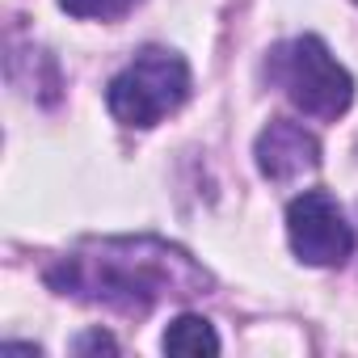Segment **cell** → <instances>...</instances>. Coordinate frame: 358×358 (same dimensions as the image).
I'll return each instance as SVG.
<instances>
[{
	"label": "cell",
	"mask_w": 358,
	"mask_h": 358,
	"mask_svg": "<svg viewBox=\"0 0 358 358\" xmlns=\"http://www.w3.org/2000/svg\"><path fill=\"white\" fill-rule=\"evenodd\" d=\"M139 0H59V9L80 17V22H114L122 13H131Z\"/></svg>",
	"instance_id": "7"
},
{
	"label": "cell",
	"mask_w": 358,
	"mask_h": 358,
	"mask_svg": "<svg viewBox=\"0 0 358 358\" xmlns=\"http://www.w3.org/2000/svg\"><path fill=\"white\" fill-rule=\"evenodd\" d=\"M76 350L85 354V350H118V345H114V337H110V333H101V329H97V333L80 337V341H76Z\"/></svg>",
	"instance_id": "8"
},
{
	"label": "cell",
	"mask_w": 358,
	"mask_h": 358,
	"mask_svg": "<svg viewBox=\"0 0 358 358\" xmlns=\"http://www.w3.org/2000/svg\"><path fill=\"white\" fill-rule=\"evenodd\" d=\"M266 72L291 97V106H299L312 118L333 122L354 101V76L333 59V51L316 34H303V38H291V43L274 47Z\"/></svg>",
	"instance_id": "2"
},
{
	"label": "cell",
	"mask_w": 358,
	"mask_h": 358,
	"mask_svg": "<svg viewBox=\"0 0 358 358\" xmlns=\"http://www.w3.org/2000/svg\"><path fill=\"white\" fill-rule=\"evenodd\" d=\"M190 97V68L186 59L169 47H148L139 51L114 80H110V114L122 127H156L164 114H173Z\"/></svg>",
	"instance_id": "3"
},
{
	"label": "cell",
	"mask_w": 358,
	"mask_h": 358,
	"mask_svg": "<svg viewBox=\"0 0 358 358\" xmlns=\"http://www.w3.org/2000/svg\"><path fill=\"white\" fill-rule=\"evenodd\" d=\"M47 282L59 295L101 303L127 316L152 312L160 299L199 295L211 278L207 270L164 241L152 236H118V241H85L59 266L47 270Z\"/></svg>",
	"instance_id": "1"
},
{
	"label": "cell",
	"mask_w": 358,
	"mask_h": 358,
	"mask_svg": "<svg viewBox=\"0 0 358 358\" xmlns=\"http://www.w3.org/2000/svg\"><path fill=\"white\" fill-rule=\"evenodd\" d=\"M164 354H220V337L203 316H177L164 329Z\"/></svg>",
	"instance_id": "6"
},
{
	"label": "cell",
	"mask_w": 358,
	"mask_h": 358,
	"mask_svg": "<svg viewBox=\"0 0 358 358\" xmlns=\"http://www.w3.org/2000/svg\"><path fill=\"white\" fill-rule=\"evenodd\" d=\"M287 236L295 257L308 266H341L354 253V228L324 190H303L287 207Z\"/></svg>",
	"instance_id": "4"
},
{
	"label": "cell",
	"mask_w": 358,
	"mask_h": 358,
	"mask_svg": "<svg viewBox=\"0 0 358 358\" xmlns=\"http://www.w3.org/2000/svg\"><path fill=\"white\" fill-rule=\"evenodd\" d=\"M253 152H257V169L278 186L295 182V177H303L320 164V139L303 122H291V118H274L257 135Z\"/></svg>",
	"instance_id": "5"
}]
</instances>
